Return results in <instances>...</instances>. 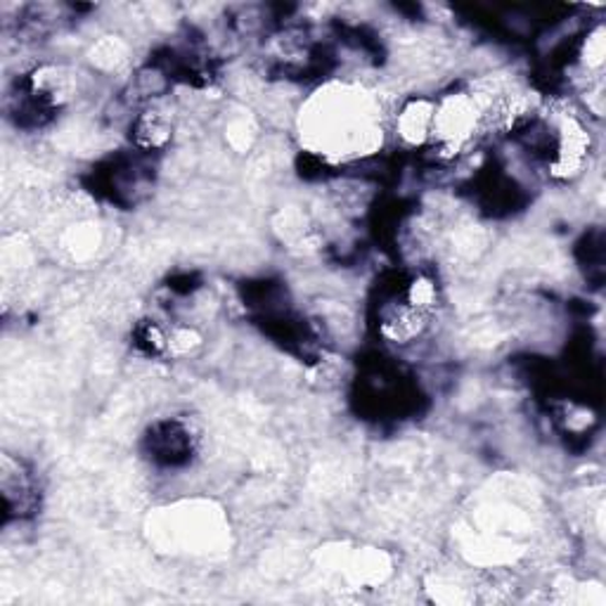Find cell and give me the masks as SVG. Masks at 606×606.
Instances as JSON below:
<instances>
[{"instance_id": "7a4b0ae2", "label": "cell", "mask_w": 606, "mask_h": 606, "mask_svg": "<svg viewBox=\"0 0 606 606\" xmlns=\"http://www.w3.org/2000/svg\"><path fill=\"white\" fill-rule=\"evenodd\" d=\"M433 104L437 100H410L396 117V135L403 145L419 147L427 145L431 137V121H433Z\"/></svg>"}, {"instance_id": "6da1fadb", "label": "cell", "mask_w": 606, "mask_h": 606, "mask_svg": "<svg viewBox=\"0 0 606 606\" xmlns=\"http://www.w3.org/2000/svg\"><path fill=\"white\" fill-rule=\"evenodd\" d=\"M36 486L34 476L24 467L22 460L3 458V497L8 511H14L18 517H24L36 503Z\"/></svg>"}]
</instances>
